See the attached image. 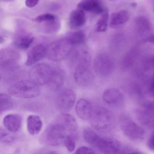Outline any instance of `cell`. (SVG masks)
I'll return each mask as SVG.
<instances>
[{
	"mask_svg": "<svg viewBox=\"0 0 154 154\" xmlns=\"http://www.w3.org/2000/svg\"><path fill=\"white\" fill-rule=\"evenodd\" d=\"M83 137L86 142L104 154L139 153L135 149L122 144L117 140L101 136L90 128L84 131Z\"/></svg>",
	"mask_w": 154,
	"mask_h": 154,
	"instance_id": "1",
	"label": "cell"
},
{
	"mask_svg": "<svg viewBox=\"0 0 154 154\" xmlns=\"http://www.w3.org/2000/svg\"><path fill=\"white\" fill-rule=\"evenodd\" d=\"M90 120L93 128L102 132L110 131L113 128L115 123L112 112L108 109L100 106L93 109Z\"/></svg>",
	"mask_w": 154,
	"mask_h": 154,
	"instance_id": "2",
	"label": "cell"
},
{
	"mask_svg": "<svg viewBox=\"0 0 154 154\" xmlns=\"http://www.w3.org/2000/svg\"><path fill=\"white\" fill-rule=\"evenodd\" d=\"M74 77L79 85H89L94 79V75L90 68V59L87 54L79 57L74 71Z\"/></svg>",
	"mask_w": 154,
	"mask_h": 154,
	"instance_id": "3",
	"label": "cell"
},
{
	"mask_svg": "<svg viewBox=\"0 0 154 154\" xmlns=\"http://www.w3.org/2000/svg\"><path fill=\"white\" fill-rule=\"evenodd\" d=\"M11 95L20 99H32L37 97L40 91L38 85L31 80H24L13 84L9 89Z\"/></svg>",
	"mask_w": 154,
	"mask_h": 154,
	"instance_id": "4",
	"label": "cell"
},
{
	"mask_svg": "<svg viewBox=\"0 0 154 154\" xmlns=\"http://www.w3.org/2000/svg\"><path fill=\"white\" fill-rule=\"evenodd\" d=\"M119 124L122 133L131 140L139 142L145 138V130L128 116L122 115L120 118Z\"/></svg>",
	"mask_w": 154,
	"mask_h": 154,
	"instance_id": "5",
	"label": "cell"
},
{
	"mask_svg": "<svg viewBox=\"0 0 154 154\" xmlns=\"http://www.w3.org/2000/svg\"><path fill=\"white\" fill-rule=\"evenodd\" d=\"M67 131L56 119L48 126L44 134V140L48 145L57 146L64 144Z\"/></svg>",
	"mask_w": 154,
	"mask_h": 154,
	"instance_id": "6",
	"label": "cell"
},
{
	"mask_svg": "<svg viewBox=\"0 0 154 154\" xmlns=\"http://www.w3.org/2000/svg\"><path fill=\"white\" fill-rule=\"evenodd\" d=\"M72 45L66 38L59 39L51 44L47 48V55L52 61L63 60L69 54Z\"/></svg>",
	"mask_w": 154,
	"mask_h": 154,
	"instance_id": "7",
	"label": "cell"
},
{
	"mask_svg": "<svg viewBox=\"0 0 154 154\" xmlns=\"http://www.w3.org/2000/svg\"><path fill=\"white\" fill-rule=\"evenodd\" d=\"M19 55L14 50H5L1 53L0 67L1 73H7L18 69L19 64Z\"/></svg>",
	"mask_w": 154,
	"mask_h": 154,
	"instance_id": "8",
	"label": "cell"
},
{
	"mask_svg": "<svg viewBox=\"0 0 154 154\" xmlns=\"http://www.w3.org/2000/svg\"><path fill=\"white\" fill-rule=\"evenodd\" d=\"M53 70L46 64H38L30 70L29 73L30 80L38 85L48 84L52 75Z\"/></svg>",
	"mask_w": 154,
	"mask_h": 154,
	"instance_id": "9",
	"label": "cell"
},
{
	"mask_svg": "<svg viewBox=\"0 0 154 154\" xmlns=\"http://www.w3.org/2000/svg\"><path fill=\"white\" fill-rule=\"evenodd\" d=\"M93 68L94 72L99 76L108 77L114 71V63L108 56L100 54L94 59Z\"/></svg>",
	"mask_w": 154,
	"mask_h": 154,
	"instance_id": "10",
	"label": "cell"
},
{
	"mask_svg": "<svg viewBox=\"0 0 154 154\" xmlns=\"http://www.w3.org/2000/svg\"><path fill=\"white\" fill-rule=\"evenodd\" d=\"M135 115L139 122L145 128H154V108L145 106L136 109Z\"/></svg>",
	"mask_w": 154,
	"mask_h": 154,
	"instance_id": "11",
	"label": "cell"
},
{
	"mask_svg": "<svg viewBox=\"0 0 154 154\" xmlns=\"http://www.w3.org/2000/svg\"><path fill=\"white\" fill-rule=\"evenodd\" d=\"M103 101L112 107H121L124 103V96L119 89L110 88L106 89L102 94Z\"/></svg>",
	"mask_w": 154,
	"mask_h": 154,
	"instance_id": "12",
	"label": "cell"
},
{
	"mask_svg": "<svg viewBox=\"0 0 154 154\" xmlns=\"http://www.w3.org/2000/svg\"><path fill=\"white\" fill-rule=\"evenodd\" d=\"M75 100V94L71 89H66L61 92L56 99L57 106L58 109L63 112L71 109Z\"/></svg>",
	"mask_w": 154,
	"mask_h": 154,
	"instance_id": "13",
	"label": "cell"
},
{
	"mask_svg": "<svg viewBox=\"0 0 154 154\" xmlns=\"http://www.w3.org/2000/svg\"><path fill=\"white\" fill-rule=\"evenodd\" d=\"M47 54V48L39 44L33 48L29 52L26 64L28 66L32 65L43 59Z\"/></svg>",
	"mask_w": 154,
	"mask_h": 154,
	"instance_id": "14",
	"label": "cell"
},
{
	"mask_svg": "<svg viewBox=\"0 0 154 154\" xmlns=\"http://www.w3.org/2000/svg\"><path fill=\"white\" fill-rule=\"evenodd\" d=\"M93 108L87 100L82 99L79 100L75 106V112L77 116L82 119L90 120Z\"/></svg>",
	"mask_w": 154,
	"mask_h": 154,
	"instance_id": "15",
	"label": "cell"
},
{
	"mask_svg": "<svg viewBox=\"0 0 154 154\" xmlns=\"http://www.w3.org/2000/svg\"><path fill=\"white\" fill-rule=\"evenodd\" d=\"M22 120L20 115L17 114H9L3 119V124L5 128L11 132H18L21 126Z\"/></svg>",
	"mask_w": 154,
	"mask_h": 154,
	"instance_id": "16",
	"label": "cell"
},
{
	"mask_svg": "<svg viewBox=\"0 0 154 154\" xmlns=\"http://www.w3.org/2000/svg\"><path fill=\"white\" fill-rule=\"evenodd\" d=\"M56 119L58 121L68 133H74L77 130L78 124L73 116L68 113H62Z\"/></svg>",
	"mask_w": 154,
	"mask_h": 154,
	"instance_id": "17",
	"label": "cell"
},
{
	"mask_svg": "<svg viewBox=\"0 0 154 154\" xmlns=\"http://www.w3.org/2000/svg\"><path fill=\"white\" fill-rule=\"evenodd\" d=\"M86 17L83 11L78 9L72 11L69 16V24L72 29L82 27L85 24Z\"/></svg>",
	"mask_w": 154,
	"mask_h": 154,
	"instance_id": "18",
	"label": "cell"
},
{
	"mask_svg": "<svg viewBox=\"0 0 154 154\" xmlns=\"http://www.w3.org/2000/svg\"><path fill=\"white\" fill-rule=\"evenodd\" d=\"M43 122L41 118L36 115H30L27 119V127L29 133L35 136L38 135L42 130Z\"/></svg>",
	"mask_w": 154,
	"mask_h": 154,
	"instance_id": "19",
	"label": "cell"
},
{
	"mask_svg": "<svg viewBox=\"0 0 154 154\" xmlns=\"http://www.w3.org/2000/svg\"><path fill=\"white\" fill-rule=\"evenodd\" d=\"M77 8L83 11H86L94 14H101L103 11L101 5L95 0H85L80 2Z\"/></svg>",
	"mask_w": 154,
	"mask_h": 154,
	"instance_id": "20",
	"label": "cell"
},
{
	"mask_svg": "<svg viewBox=\"0 0 154 154\" xmlns=\"http://www.w3.org/2000/svg\"><path fill=\"white\" fill-rule=\"evenodd\" d=\"M64 83V75L62 72L57 69H53L51 78L48 84L52 90L57 91L61 88Z\"/></svg>",
	"mask_w": 154,
	"mask_h": 154,
	"instance_id": "21",
	"label": "cell"
},
{
	"mask_svg": "<svg viewBox=\"0 0 154 154\" xmlns=\"http://www.w3.org/2000/svg\"><path fill=\"white\" fill-rule=\"evenodd\" d=\"M129 19V14L125 10H121L112 13L111 16L110 25L111 27L120 26L126 23Z\"/></svg>",
	"mask_w": 154,
	"mask_h": 154,
	"instance_id": "22",
	"label": "cell"
},
{
	"mask_svg": "<svg viewBox=\"0 0 154 154\" xmlns=\"http://www.w3.org/2000/svg\"><path fill=\"white\" fill-rule=\"evenodd\" d=\"M34 37L29 34H24L19 36L15 40V46L21 49H28L30 46L33 41Z\"/></svg>",
	"mask_w": 154,
	"mask_h": 154,
	"instance_id": "23",
	"label": "cell"
},
{
	"mask_svg": "<svg viewBox=\"0 0 154 154\" xmlns=\"http://www.w3.org/2000/svg\"><path fill=\"white\" fill-rule=\"evenodd\" d=\"M66 38L72 45H79L84 41L85 35L82 31H75L68 33Z\"/></svg>",
	"mask_w": 154,
	"mask_h": 154,
	"instance_id": "24",
	"label": "cell"
},
{
	"mask_svg": "<svg viewBox=\"0 0 154 154\" xmlns=\"http://www.w3.org/2000/svg\"><path fill=\"white\" fill-rule=\"evenodd\" d=\"M13 106V101L10 96L5 94H0V111L1 113L11 109Z\"/></svg>",
	"mask_w": 154,
	"mask_h": 154,
	"instance_id": "25",
	"label": "cell"
},
{
	"mask_svg": "<svg viewBox=\"0 0 154 154\" xmlns=\"http://www.w3.org/2000/svg\"><path fill=\"white\" fill-rule=\"evenodd\" d=\"M109 13L108 11H103L102 13V16L99 20L96 25V31L98 32H103L106 31L108 26Z\"/></svg>",
	"mask_w": 154,
	"mask_h": 154,
	"instance_id": "26",
	"label": "cell"
},
{
	"mask_svg": "<svg viewBox=\"0 0 154 154\" xmlns=\"http://www.w3.org/2000/svg\"><path fill=\"white\" fill-rule=\"evenodd\" d=\"M45 23V30L47 33H55L57 31L60 27V22L57 18L54 20H50Z\"/></svg>",
	"mask_w": 154,
	"mask_h": 154,
	"instance_id": "27",
	"label": "cell"
},
{
	"mask_svg": "<svg viewBox=\"0 0 154 154\" xmlns=\"http://www.w3.org/2000/svg\"><path fill=\"white\" fill-rule=\"evenodd\" d=\"M16 139V137L11 133L4 130L1 129L0 131V139L2 142L6 143H12Z\"/></svg>",
	"mask_w": 154,
	"mask_h": 154,
	"instance_id": "28",
	"label": "cell"
},
{
	"mask_svg": "<svg viewBox=\"0 0 154 154\" xmlns=\"http://www.w3.org/2000/svg\"><path fill=\"white\" fill-rule=\"evenodd\" d=\"M64 144L69 152H72L75 149V140L72 136H67L66 137L65 140Z\"/></svg>",
	"mask_w": 154,
	"mask_h": 154,
	"instance_id": "29",
	"label": "cell"
},
{
	"mask_svg": "<svg viewBox=\"0 0 154 154\" xmlns=\"http://www.w3.org/2000/svg\"><path fill=\"white\" fill-rule=\"evenodd\" d=\"M57 18V17L53 14L47 13V14L40 15L37 17L35 19V21L38 23H42V22H46L50 20H54Z\"/></svg>",
	"mask_w": 154,
	"mask_h": 154,
	"instance_id": "30",
	"label": "cell"
},
{
	"mask_svg": "<svg viewBox=\"0 0 154 154\" xmlns=\"http://www.w3.org/2000/svg\"><path fill=\"white\" fill-rule=\"evenodd\" d=\"M75 153L77 154H95V152L91 148L86 146H81L76 149Z\"/></svg>",
	"mask_w": 154,
	"mask_h": 154,
	"instance_id": "31",
	"label": "cell"
},
{
	"mask_svg": "<svg viewBox=\"0 0 154 154\" xmlns=\"http://www.w3.org/2000/svg\"><path fill=\"white\" fill-rule=\"evenodd\" d=\"M147 146L149 149L154 151V132L149 137Z\"/></svg>",
	"mask_w": 154,
	"mask_h": 154,
	"instance_id": "32",
	"label": "cell"
},
{
	"mask_svg": "<svg viewBox=\"0 0 154 154\" xmlns=\"http://www.w3.org/2000/svg\"><path fill=\"white\" fill-rule=\"evenodd\" d=\"M39 0H26V6L29 8H33L35 7L38 3Z\"/></svg>",
	"mask_w": 154,
	"mask_h": 154,
	"instance_id": "33",
	"label": "cell"
},
{
	"mask_svg": "<svg viewBox=\"0 0 154 154\" xmlns=\"http://www.w3.org/2000/svg\"><path fill=\"white\" fill-rule=\"evenodd\" d=\"M151 91L153 95H154V78L153 79V81L152 82V83H151Z\"/></svg>",
	"mask_w": 154,
	"mask_h": 154,
	"instance_id": "34",
	"label": "cell"
},
{
	"mask_svg": "<svg viewBox=\"0 0 154 154\" xmlns=\"http://www.w3.org/2000/svg\"><path fill=\"white\" fill-rule=\"evenodd\" d=\"M149 40L150 42L154 43V35L152 36L149 37Z\"/></svg>",
	"mask_w": 154,
	"mask_h": 154,
	"instance_id": "35",
	"label": "cell"
},
{
	"mask_svg": "<svg viewBox=\"0 0 154 154\" xmlns=\"http://www.w3.org/2000/svg\"><path fill=\"white\" fill-rule=\"evenodd\" d=\"M1 1L3 2H11L14 1L15 0H1Z\"/></svg>",
	"mask_w": 154,
	"mask_h": 154,
	"instance_id": "36",
	"label": "cell"
}]
</instances>
